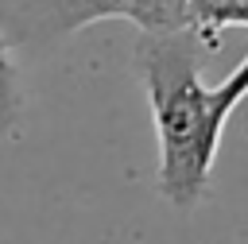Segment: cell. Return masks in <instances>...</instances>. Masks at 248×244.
Masks as SVG:
<instances>
[{
    "mask_svg": "<svg viewBox=\"0 0 248 244\" xmlns=\"http://www.w3.org/2000/svg\"><path fill=\"white\" fill-rule=\"evenodd\" d=\"M132 62L159 143L155 186L174 209H194L209 194L221 132L236 108L221 85L202 81V43L190 31H140Z\"/></svg>",
    "mask_w": 248,
    "mask_h": 244,
    "instance_id": "6da1fadb",
    "label": "cell"
},
{
    "mask_svg": "<svg viewBox=\"0 0 248 244\" xmlns=\"http://www.w3.org/2000/svg\"><path fill=\"white\" fill-rule=\"evenodd\" d=\"M128 12L132 0H0V31L16 54H43L93 23L128 19Z\"/></svg>",
    "mask_w": 248,
    "mask_h": 244,
    "instance_id": "7a4b0ae2",
    "label": "cell"
},
{
    "mask_svg": "<svg viewBox=\"0 0 248 244\" xmlns=\"http://www.w3.org/2000/svg\"><path fill=\"white\" fill-rule=\"evenodd\" d=\"M229 27H248V0H190L186 31L202 43V50H213Z\"/></svg>",
    "mask_w": 248,
    "mask_h": 244,
    "instance_id": "3957f363",
    "label": "cell"
},
{
    "mask_svg": "<svg viewBox=\"0 0 248 244\" xmlns=\"http://www.w3.org/2000/svg\"><path fill=\"white\" fill-rule=\"evenodd\" d=\"M23 112H27V85H23L16 50L0 31V139H16L19 136Z\"/></svg>",
    "mask_w": 248,
    "mask_h": 244,
    "instance_id": "277c9868",
    "label": "cell"
}]
</instances>
